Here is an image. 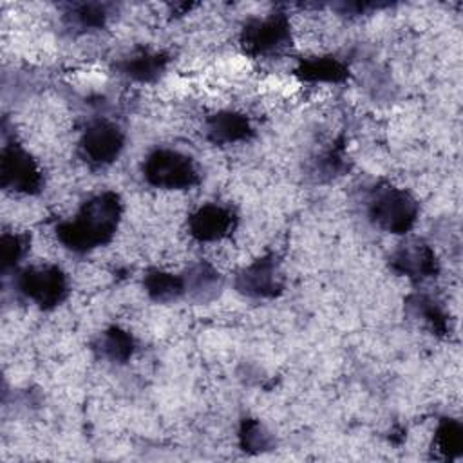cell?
I'll return each instance as SVG.
<instances>
[{"instance_id":"1","label":"cell","mask_w":463,"mask_h":463,"mask_svg":"<svg viewBox=\"0 0 463 463\" xmlns=\"http://www.w3.org/2000/svg\"><path fill=\"white\" fill-rule=\"evenodd\" d=\"M121 217V201L114 192H103L89 199L80 212L56 226V235L63 246L76 253L107 244Z\"/></svg>"},{"instance_id":"2","label":"cell","mask_w":463,"mask_h":463,"mask_svg":"<svg viewBox=\"0 0 463 463\" xmlns=\"http://www.w3.org/2000/svg\"><path fill=\"white\" fill-rule=\"evenodd\" d=\"M369 219L391 233L409 232L418 217V204L412 195L391 184L374 186L367 201Z\"/></svg>"},{"instance_id":"3","label":"cell","mask_w":463,"mask_h":463,"mask_svg":"<svg viewBox=\"0 0 463 463\" xmlns=\"http://www.w3.org/2000/svg\"><path fill=\"white\" fill-rule=\"evenodd\" d=\"M145 179L156 188L184 190L199 181V172L194 161L170 148H157L143 163Z\"/></svg>"},{"instance_id":"4","label":"cell","mask_w":463,"mask_h":463,"mask_svg":"<svg viewBox=\"0 0 463 463\" xmlns=\"http://www.w3.org/2000/svg\"><path fill=\"white\" fill-rule=\"evenodd\" d=\"M20 295L43 309L58 306L67 297V279L58 266L24 269L16 279Z\"/></svg>"},{"instance_id":"5","label":"cell","mask_w":463,"mask_h":463,"mask_svg":"<svg viewBox=\"0 0 463 463\" xmlns=\"http://www.w3.org/2000/svg\"><path fill=\"white\" fill-rule=\"evenodd\" d=\"M0 183L5 190L36 194L42 188V172L36 161L18 145L4 146L0 159Z\"/></svg>"},{"instance_id":"6","label":"cell","mask_w":463,"mask_h":463,"mask_svg":"<svg viewBox=\"0 0 463 463\" xmlns=\"http://www.w3.org/2000/svg\"><path fill=\"white\" fill-rule=\"evenodd\" d=\"M125 136L121 128L107 119L94 121L87 127L80 139V152L90 165H109L123 150Z\"/></svg>"},{"instance_id":"7","label":"cell","mask_w":463,"mask_h":463,"mask_svg":"<svg viewBox=\"0 0 463 463\" xmlns=\"http://www.w3.org/2000/svg\"><path fill=\"white\" fill-rule=\"evenodd\" d=\"M289 40V24L282 13L250 20L242 31V45L250 54L275 52Z\"/></svg>"},{"instance_id":"8","label":"cell","mask_w":463,"mask_h":463,"mask_svg":"<svg viewBox=\"0 0 463 463\" xmlns=\"http://www.w3.org/2000/svg\"><path fill=\"white\" fill-rule=\"evenodd\" d=\"M237 289L248 297H275L282 289L279 264L273 255H266L248 268H244L237 277Z\"/></svg>"},{"instance_id":"9","label":"cell","mask_w":463,"mask_h":463,"mask_svg":"<svg viewBox=\"0 0 463 463\" xmlns=\"http://www.w3.org/2000/svg\"><path fill=\"white\" fill-rule=\"evenodd\" d=\"M391 266L400 275L414 280L429 279L438 271V260L429 244L423 241H407L392 255Z\"/></svg>"},{"instance_id":"10","label":"cell","mask_w":463,"mask_h":463,"mask_svg":"<svg viewBox=\"0 0 463 463\" xmlns=\"http://www.w3.org/2000/svg\"><path fill=\"white\" fill-rule=\"evenodd\" d=\"M233 213L219 204H204L188 221L190 233L197 241H219L226 237L233 228Z\"/></svg>"},{"instance_id":"11","label":"cell","mask_w":463,"mask_h":463,"mask_svg":"<svg viewBox=\"0 0 463 463\" xmlns=\"http://www.w3.org/2000/svg\"><path fill=\"white\" fill-rule=\"evenodd\" d=\"M250 132H251V127H250L248 118L239 112H230V110L212 116L206 125L208 137L219 145H230V143L242 141L250 136Z\"/></svg>"},{"instance_id":"12","label":"cell","mask_w":463,"mask_h":463,"mask_svg":"<svg viewBox=\"0 0 463 463\" xmlns=\"http://www.w3.org/2000/svg\"><path fill=\"white\" fill-rule=\"evenodd\" d=\"M146 293L157 302L177 300L184 295V280L179 275L163 269H150L143 279Z\"/></svg>"},{"instance_id":"13","label":"cell","mask_w":463,"mask_h":463,"mask_svg":"<svg viewBox=\"0 0 463 463\" xmlns=\"http://www.w3.org/2000/svg\"><path fill=\"white\" fill-rule=\"evenodd\" d=\"M297 72L306 81H329V83H338L347 76L345 65L340 60L331 56L304 60L297 69Z\"/></svg>"},{"instance_id":"14","label":"cell","mask_w":463,"mask_h":463,"mask_svg":"<svg viewBox=\"0 0 463 463\" xmlns=\"http://www.w3.org/2000/svg\"><path fill=\"white\" fill-rule=\"evenodd\" d=\"M166 65V58L159 52H139L121 61V72L137 81L156 80Z\"/></svg>"},{"instance_id":"15","label":"cell","mask_w":463,"mask_h":463,"mask_svg":"<svg viewBox=\"0 0 463 463\" xmlns=\"http://www.w3.org/2000/svg\"><path fill=\"white\" fill-rule=\"evenodd\" d=\"M96 351L99 353V356L121 364L130 358L134 351V340L130 333L119 327H110L99 335L96 342Z\"/></svg>"},{"instance_id":"16","label":"cell","mask_w":463,"mask_h":463,"mask_svg":"<svg viewBox=\"0 0 463 463\" xmlns=\"http://www.w3.org/2000/svg\"><path fill=\"white\" fill-rule=\"evenodd\" d=\"M183 280H184V295H192L199 300L210 298L212 295H215V289L221 286L219 273L204 262L190 268L183 277Z\"/></svg>"},{"instance_id":"17","label":"cell","mask_w":463,"mask_h":463,"mask_svg":"<svg viewBox=\"0 0 463 463\" xmlns=\"http://www.w3.org/2000/svg\"><path fill=\"white\" fill-rule=\"evenodd\" d=\"M463 449V429L456 420H443L434 434V450L441 459H454Z\"/></svg>"},{"instance_id":"18","label":"cell","mask_w":463,"mask_h":463,"mask_svg":"<svg viewBox=\"0 0 463 463\" xmlns=\"http://www.w3.org/2000/svg\"><path fill=\"white\" fill-rule=\"evenodd\" d=\"M69 18L74 25L81 29H94L103 25L105 11H103V5H98V4H76L71 7Z\"/></svg>"},{"instance_id":"19","label":"cell","mask_w":463,"mask_h":463,"mask_svg":"<svg viewBox=\"0 0 463 463\" xmlns=\"http://www.w3.org/2000/svg\"><path fill=\"white\" fill-rule=\"evenodd\" d=\"M241 443L244 447V450H264L269 449L271 445V438L269 434L262 429V425L255 420H244L242 421V429H241Z\"/></svg>"},{"instance_id":"20","label":"cell","mask_w":463,"mask_h":463,"mask_svg":"<svg viewBox=\"0 0 463 463\" xmlns=\"http://www.w3.org/2000/svg\"><path fill=\"white\" fill-rule=\"evenodd\" d=\"M414 307V313L423 318L434 331L445 333L447 329V317L445 313L436 306V302L425 298V297H416L414 302H411Z\"/></svg>"},{"instance_id":"21","label":"cell","mask_w":463,"mask_h":463,"mask_svg":"<svg viewBox=\"0 0 463 463\" xmlns=\"http://www.w3.org/2000/svg\"><path fill=\"white\" fill-rule=\"evenodd\" d=\"M25 237L16 233H4L2 235V266L9 269L18 264L22 255L25 253Z\"/></svg>"}]
</instances>
